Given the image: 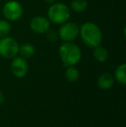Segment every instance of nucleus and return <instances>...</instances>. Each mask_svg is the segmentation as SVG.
Masks as SVG:
<instances>
[{"mask_svg": "<svg viewBox=\"0 0 126 127\" xmlns=\"http://www.w3.org/2000/svg\"><path fill=\"white\" fill-rule=\"evenodd\" d=\"M79 34L83 42L92 49L100 45L102 42V32L99 27L93 23L88 22L83 24L79 28Z\"/></svg>", "mask_w": 126, "mask_h": 127, "instance_id": "f257e3e1", "label": "nucleus"}, {"mask_svg": "<svg viewBox=\"0 0 126 127\" xmlns=\"http://www.w3.org/2000/svg\"><path fill=\"white\" fill-rule=\"evenodd\" d=\"M60 57L65 67L75 66L81 59V51L77 44L72 42H65L60 46Z\"/></svg>", "mask_w": 126, "mask_h": 127, "instance_id": "f03ea898", "label": "nucleus"}, {"mask_svg": "<svg viewBox=\"0 0 126 127\" xmlns=\"http://www.w3.org/2000/svg\"><path fill=\"white\" fill-rule=\"evenodd\" d=\"M48 17L50 22L55 24H62L70 18V9L64 3H54L48 10Z\"/></svg>", "mask_w": 126, "mask_h": 127, "instance_id": "7ed1b4c3", "label": "nucleus"}, {"mask_svg": "<svg viewBox=\"0 0 126 127\" xmlns=\"http://www.w3.org/2000/svg\"><path fill=\"white\" fill-rule=\"evenodd\" d=\"M19 45L14 38L4 36L0 38V55L3 58H14L18 54Z\"/></svg>", "mask_w": 126, "mask_h": 127, "instance_id": "20e7f679", "label": "nucleus"}, {"mask_svg": "<svg viewBox=\"0 0 126 127\" xmlns=\"http://www.w3.org/2000/svg\"><path fill=\"white\" fill-rule=\"evenodd\" d=\"M24 9L19 2L11 0L7 2L3 8V14L8 21H17L22 17Z\"/></svg>", "mask_w": 126, "mask_h": 127, "instance_id": "39448f33", "label": "nucleus"}, {"mask_svg": "<svg viewBox=\"0 0 126 127\" xmlns=\"http://www.w3.org/2000/svg\"><path fill=\"white\" fill-rule=\"evenodd\" d=\"M79 32V27L74 22H66L59 30V36L64 42H73L77 38Z\"/></svg>", "mask_w": 126, "mask_h": 127, "instance_id": "423d86ee", "label": "nucleus"}, {"mask_svg": "<svg viewBox=\"0 0 126 127\" xmlns=\"http://www.w3.org/2000/svg\"><path fill=\"white\" fill-rule=\"evenodd\" d=\"M12 74L17 78H23L28 74L29 67L25 59L23 57H14L10 63Z\"/></svg>", "mask_w": 126, "mask_h": 127, "instance_id": "0eeeda50", "label": "nucleus"}, {"mask_svg": "<svg viewBox=\"0 0 126 127\" xmlns=\"http://www.w3.org/2000/svg\"><path fill=\"white\" fill-rule=\"evenodd\" d=\"M31 30L36 34H44L50 29V21L42 16H37L31 19L29 23Z\"/></svg>", "mask_w": 126, "mask_h": 127, "instance_id": "6e6552de", "label": "nucleus"}, {"mask_svg": "<svg viewBox=\"0 0 126 127\" xmlns=\"http://www.w3.org/2000/svg\"><path fill=\"white\" fill-rule=\"evenodd\" d=\"M114 84V77L109 73H104L98 79V86L103 90H108Z\"/></svg>", "mask_w": 126, "mask_h": 127, "instance_id": "1a4fd4ad", "label": "nucleus"}, {"mask_svg": "<svg viewBox=\"0 0 126 127\" xmlns=\"http://www.w3.org/2000/svg\"><path fill=\"white\" fill-rule=\"evenodd\" d=\"M93 56L95 60L99 62H104L108 59V51L106 50L105 48L99 45L97 47L93 48Z\"/></svg>", "mask_w": 126, "mask_h": 127, "instance_id": "9d476101", "label": "nucleus"}, {"mask_svg": "<svg viewBox=\"0 0 126 127\" xmlns=\"http://www.w3.org/2000/svg\"><path fill=\"white\" fill-rule=\"evenodd\" d=\"M35 49L34 46L30 43H24L19 46L18 53L23 58H30L35 55Z\"/></svg>", "mask_w": 126, "mask_h": 127, "instance_id": "9b49d317", "label": "nucleus"}, {"mask_svg": "<svg viewBox=\"0 0 126 127\" xmlns=\"http://www.w3.org/2000/svg\"><path fill=\"white\" fill-rule=\"evenodd\" d=\"M88 3L86 0H73L70 3V8L75 12H82L87 9Z\"/></svg>", "mask_w": 126, "mask_h": 127, "instance_id": "f8f14e48", "label": "nucleus"}, {"mask_svg": "<svg viewBox=\"0 0 126 127\" xmlns=\"http://www.w3.org/2000/svg\"><path fill=\"white\" fill-rule=\"evenodd\" d=\"M126 64H121L115 70V78L119 83L125 85L126 84V75H125Z\"/></svg>", "mask_w": 126, "mask_h": 127, "instance_id": "ddd939ff", "label": "nucleus"}, {"mask_svg": "<svg viewBox=\"0 0 126 127\" xmlns=\"http://www.w3.org/2000/svg\"><path fill=\"white\" fill-rule=\"evenodd\" d=\"M79 76V73L76 67L74 66H70L67 67V69L66 70L65 77L68 82H75L78 80Z\"/></svg>", "mask_w": 126, "mask_h": 127, "instance_id": "4468645a", "label": "nucleus"}, {"mask_svg": "<svg viewBox=\"0 0 126 127\" xmlns=\"http://www.w3.org/2000/svg\"><path fill=\"white\" fill-rule=\"evenodd\" d=\"M10 32V24L7 20H0V38L7 36Z\"/></svg>", "mask_w": 126, "mask_h": 127, "instance_id": "2eb2a0df", "label": "nucleus"}, {"mask_svg": "<svg viewBox=\"0 0 126 127\" xmlns=\"http://www.w3.org/2000/svg\"><path fill=\"white\" fill-rule=\"evenodd\" d=\"M48 31H49V33H48V39L50 40L51 42H54L58 37L57 34H56L54 30H50V31H49V30Z\"/></svg>", "mask_w": 126, "mask_h": 127, "instance_id": "dca6fc26", "label": "nucleus"}, {"mask_svg": "<svg viewBox=\"0 0 126 127\" xmlns=\"http://www.w3.org/2000/svg\"><path fill=\"white\" fill-rule=\"evenodd\" d=\"M4 101V95L2 92H0V104H2Z\"/></svg>", "mask_w": 126, "mask_h": 127, "instance_id": "f3484780", "label": "nucleus"}, {"mask_svg": "<svg viewBox=\"0 0 126 127\" xmlns=\"http://www.w3.org/2000/svg\"><path fill=\"white\" fill-rule=\"evenodd\" d=\"M44 1H45L47 3H50V4H52V3H54V2H55V0H44Z\"/></svg>", "mask_w": 126, "mask_h": 127, "instance_id": "a211bd4d", "label": "nucleus"}]
</instances>
